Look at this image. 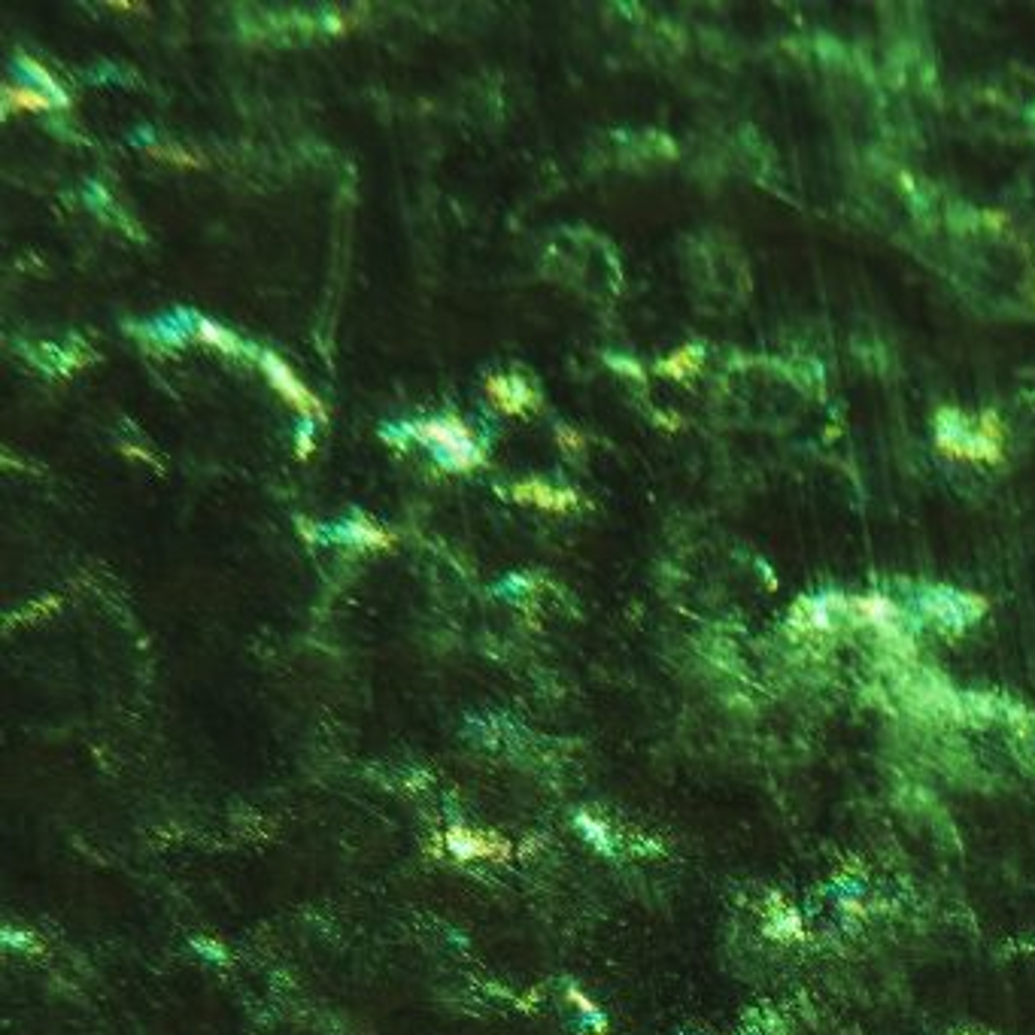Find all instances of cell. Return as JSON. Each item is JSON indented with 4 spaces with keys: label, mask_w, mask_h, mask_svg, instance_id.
<instances>
[{
    "label": "cell",
    "mask_w": 1035,
    "mask_h": 1035,
    "mask_svg": "<svg viewBox=\"0 0 1035 1035\" xmlns=\"http://www.w3.org/2000/svg\"><path fill=\"white\" fill-rule=\"evenodd\" d=\"M702 362H705V350L699 347V343H686V347L674 350L671 356H665L656 365V374H662L668 380H689L702 371Z\"/></svg>",
    "instance_id": "7"
},
{
    "label": "cell",
    "mask_w": 1035,
    "mask_h": 1035,
    "mask_svg": "<svg viewBox=\"0 0 1035 1035\" xmlns=\"http://www.w3.org/2000/svg\"><path fill=\"white\" fill-rule=\"evenodd\" d=\"M853 611L872 623V626H881V629H890L896 620H899V608L893 605L890 598L884 595H866V598H853Z\"/></svg>",
    "instance_id": "11"
},
{
    "label": "cell",
    "mask_w": 1035,
    "mask_h": 1035,
    "mask_svg": "<svg viewBox=\"0 0 1035 1035\" xmlns=\"http://www.w3.org/2000/svg\"><path fill=\"white\" fill-rule=\"evenodd\" d=\"M608 365H611L614 371L632 374L635 380H644V371L638 368V362H629V359H620V356H608Z\"/></svg>",
    "instance_id": "13"
},
{
    "label": "cell",
    "mask_w": 1035,
    "mask_h": 1035,
    "mask_svg": "<svg viewBox=\"0 0 1035 1035\" xmlns=\"http://www.w3.org/2000/svg\"><path fill=\"white\" fill-rule=\"evenodd\" d=\"M556 441L568 453H580L583 450V435H580V431H574V428H568V425H556Z\"/></svg>",
    "instance_id": "12"
},
{
    "label": "cell",
    "mask_w": 1035,
    "mask_h": 1035,
    "mask_svg": "<svg viewBox=\"0 0 1035 1035\" xmlns=\"http://www.w3.org/2000/svg\"><path fill=\"white\" fill-rule=\"evenodd\" d=\"M935 447L941 456L969 465H999L1005 459V425L996 410H981L975 419L960 410H938Z\"/></svg>",
    "instance_id": "1"
},
{
    "label": "cell",
    "mask_w": 1035,
    "mask_h": 1035,
    "mask_svg": "<svg viewBox=\"0 0 1035 1035\" xmlns=\"http://www.w3.org/2000/svg\"><path fill=\"white\" fill-rule=\"evenodd\" d=\"M404 438L419 441L422 447L431 450V456L438 459L441 468L447 471H474L486 462V453L474 441L468 425L456 416H441V419H422V422H401L395 425Z\"/></svg>",
    "instance_id": "2"
},
{
    "label": "cell",
    "mask_w": 1035,
    "mask_h": 1035,
    "mask_svg": "<svg viewBox=\"0 0 1035 1035\" xmlns=\"http://www.w3.org/2000/svg\"><path fill=\"white\" fill-rule=\"evenodd\" d=\"M4 110L7 116L22 110V113H49L55 110V101L49 95H43L40 89H34V85H7V92H4Z\"/></svg>",
    "instance_id": "9"
},
{
    "label": "cell",
    "mask_w": 1035,
    "mask_h": 1035,
    "mask_svg": "<svg viewBox=\"0 0 1035 1035\" xmlns=\"http://www.w3.org/2000/svg\"><path fill=\"white\" fill-rule=\"evenodd\" d=\"M328 532H334L331 541L347 544V547H356V550H389V547L395 544V535H392V532L377 529L374 523L365 520L362 513H356L350 523L331 526Z\"/></svg>",
    "instance_id": "6"
},
{
    "label": "cell",
    "mask_w": 1035,
    "mask_h": 1035,
    "mask_svg": "<svg viewBox=\"0 0 1035 1035\" xmlns=\"http://www.w3.org/2000/svg\"><path fill=\"white\" fill-rule=\"evenodd\" d=\"M486 395L492 398V404L507 413V416H523L526 410L538 407V392L516 374H492L486 377Z\"/></svg>",
    "instance_id": "5"
},
{
    "label": "cell",
    "mask_w": 1035,
    "mask_h": 1035,
    "mask_svg": "<svg viewBox=\"0 0 1035 1035\" xmlns=\"http://www.w3.org/2000/svg\"><path fill=\"white\" fill-rule=\"evenodd\" d=\"M255 362H258V368L265 371V377L271 380V386H274L304 419H313V416H316V419H325L322 401L292 374V368H289L280 356H274V353H268V350H258Z\"/></svg>",
    "instance_id": "3"
},
{
    "label": "cell",
    "mask_w": 1035,
    "mask_h": 1035,
    "mask_svg": "<svg viewBox=\"0 0 1035 1035\" xmlns=\"http://www.w3.org/2000/svg\"><path fill=\"white\" fill-rule=\"evenodd\" d=\"M198 340L201 343H207V347H216V350H222V353H228V356H246V359H255L258 356V347H249V343H243L237 334H231L228 328H222V325H216V322H210V319H198Z\"/></svg>",
    "instance_id": "8"
},
{
    "label": "cell",
    "mask_w": 1035,
    "mask_h": 1035,
    "mask_svg": "<svg viewBox=\"0 0 1035 1035\" xmlns=\"http://www.w3.org/2000/svg\"><path fill=\"white\" fill-rule=\"evenodd\" d=\"M510 498L516 504H532L550 513H568L580 504V495L571 486H550L544 480H520L510 486Z\"/></svg>",
    "instance_id": "4"
},
{
    "label": "cell",
    "mask_w": 1035,
    "mask_h": 1035,
    "mask_svg": "<svg viewBox=\"0 0 1035 1035\" xmlns=\"http://www.w3.org/2000/svg\"><path fill=\"white\" fill-rule=\"evenodd\" d=\"M310 431H313V419H304V422H301V441H298V456H307V453H310Z\"/></svg>",
    "instance_id": "14"
},
{
    "label": "cell",
    "mask_w": 1035,
    "mask_h": 1035,
    "mask_svg": "<svg viewBox=\"0 0 1035 1035\" xmlns=\"http://www.w3.org/2000/svg\"><path fill=\"white\" fill-rule=\"evenodd\" d=\"M16 64H19V67L25 70V85L31 82V85H34V89H40L43 95H49V98L55 101V107H61V110H64V107L70 104L67 92H64V89H61V85H58V82L52 79V73H49V70H46L43 64H37V61H34L31 55H19V58H16Z\"/></svg>",
    "instance_id": "10"
}]
</instances>
